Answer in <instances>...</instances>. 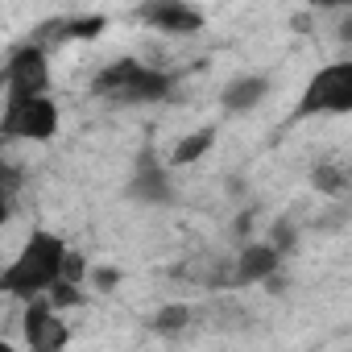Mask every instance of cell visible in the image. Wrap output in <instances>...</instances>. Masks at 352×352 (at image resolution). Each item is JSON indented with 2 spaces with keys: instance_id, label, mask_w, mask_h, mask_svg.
<instances>
[{
  "instance_id": "7c38bea8",
  "label": "cell",
  "mask_w": 352,
  "mask_h": 352,
  "mask_svg": "<svg viewBox=\"0 0 352 352\" xmlns=\"http://www.w3.org/2000/svg\"><path fill=\"white\" fill-rule=\"evenodd\" d=\"M348 183H352V174H348V170H344V162H336V157H323V162H315V166H311V187H315L319 195H327V199L344 195V191H348Z\"/></svg>"
},
{
  "instance_id": "8992f818",
  "label": "cell",
  "mask_w": 352,
  "mask_h": 352,
  "mask_svg": "<svg viewBox=\"0 0 352 352\" xmlns=\"http://www.w3.org/2000/svg\"><path fill=\"white\" fill-rule=\"evenodd\" d=\"M124 195L141 208H166L174 204V183H170V166L157 157L153 141H145L133 157V170H129V187Z\"/></svg>"
},
{
  "instance_id": "277c9868",
  "label": "cell",
  "mask_w": 352,
  "mask_h": 352,
  "mask_svg": "<svg viewBox=\"0 0 352 352\" xmlns=\"http://www.w3.org/2000/svg\"><path fill=\"white\" fill-rule=\"evenodd\" d=\"M50 96V58L38 42H21L5 58V100H38Z\"/></svg>"
},
{
  "instance_id": "5bb4252c",
  "label": "cell",
  "mask_w": 352,
  "mask_h": 352,
  "mask_svg": "<svg viewBox=\"0 0 352 352\" xmlns=\"http://www.w3.org/2000/svg\"><path fill=\"white\" fill-rule=\"evenodd\" d=\"M191 315H195V311H191L187 302H166V307L149 319V327L162 331V336H174V331H183V327L191 323Z\"/></svg>"
},
{
  "instance_id": "3957f363",
  "label": "cell",
  "mask_w": 352,
  "mask_h": 352,
  "mask_svg": "<svg viewBox=\"0 0 352 352\" xmlns=\"http://www.w3.org/2000/svg\"><path fill=\"white\" fill-rule=\"evenodd\" d=\"M348 112H352V58H340L307 79L294 116L311 120V116H348Z\"/></svg>"
},
{
  "instance_id": "52a82bcc",
  "label": "cell",
  "mask_w": 352,
  "mask_h": 352,
  "mask_svg": "<svg viewBox=\"0 0 352 352\" xmlns=\"http://www.w3.org/2000/svg\"><path fill=\"white\" fill-rule=\"evenodd\" d=\"M21 331H25V352H67V344H71V327L50 298L25 302Z\"/></svg>"
},
{
  "instance_id": "d6986e66",
  "label": "cell",
  "mask_w": 352,
  "mask_h": 352,
  "mask_svg": "<svg viewBox=\"0 0 352 352\" xmlns=\"http://www.w3.org/2000/svg\"><path fill=\"white\" fill-rule=\"evenodd\" d=\"M91 282H96V290H112L116 286V270H96Z\"/></svg>"
},
{
  "instance_id": "44dd1931",
  "label": "cell",
  "mask_w": 352,
  "mask_h": 352,
  "mask_svg": "<svg viewBox=\"0 0 352 352\" xmlns=\"http://www.w3.org/2000/svg\"><path fill=\"white\" fill-rule=\"evenodd\" d=\"M5 352H17V348H13V344H5Z\"/></svg>"
},
{
  "instance_id": "7a4b0ae2",
  "label": "cell",
  "mask_w": 352,
  "mask_h": 352,
  "mask_svg": "<svg viewBox=\"0 0 352 352\" xmlns=\"http://www.w3.org/2000/svg\"><path fill=\"white\" fill-rule=\"evenodd\" d=\"M179 91V79L162 67L137 63V58H116L91 79V96L112 104V108H145V104H166Z\"/></svg>"
},
{
  "instance_id": "4fadbf2b",
  "label": "cell",
  "mask_w": 352,
  "mask_h": 352,
  "mask_svg": "<svg viewBox=\"0 0 352 352\" xmlns=\"http://www.w3.org/2000/svg\"><path fill=\"white\" fill-rule=\"evenodd\" d=\"M216 145V129H195L187 137H179V145L170 149V166H195L199 157H208Z\"/></svg>"
},
{
  "instance_id": "e0dca14e",
  "label": "cell",
  "mask_w": 352,
  "mask_h": 352,
  "mask_svg": "<svg viewBox=\"0 0 352 352\" xmlns=\"http://www.w3.org/2000/svg\"><path fill=\"white\" fill-rule=\"evenodd\" d=\"M265 241H270V245H274V249L286 257V253L294 249V228H290V220H278V224L270 228V236H265Z\"/></svg>"
},
{
  "instance_id": "2e32d148",
  "label": "cell",
  "mask_w": 352,
  "mask_h": 352,
  "mask_svg": "<svg viewBox=\"0 0 352 352\" xmlns=\"http://www.w3.org/2000/svg\"><path fill=\"white\" fill-rule=\"evenodd\" d=\"M46 298H50V302H54L58 311H63V307H79V302H83V286H71V282H58V286H54V290H50Z\"/></svg>"
},
{
  "instance_id": "8fae6325",
  "label": "cell",
  "mask_w": 352,
  "mask_h": 352,
  "mask_svg": "<svg viewBox=\"0 0 352 352\" xmlns=\"http://www.w3.org/2000/svg\"><path fill=\"white\" fill-rule=\"evenodd\" d=\"M265 96H270V79H265V75H236V79H228L224 91H220V108H224L228 116H245V112H253Z\"/></svg>"
},
{
  "instance_id": "ffe728a7",
  "label": "cell",
  "mask_w": 352,
  "mask_h": 352,
  "mask_svg": "<svg viewBox=\"0 0 352 352\" xmlns=\"http://www.w3.org/2000/svg\"><path fill=\"white\" fill-rule=\"evenodd\" d=\"M336 38H340L344 46H352V17H344V21L336 25Z\"/></svg>"
},
{
  "instance_id": "9c48e42d",
  "label": "cell",
  "mask_w": 352,
  "mask_h": 352,
  "mask_svg": "<svg viewBox=\"0 0 352 352\" xmlns=\"http://www.w3.org/2000/svg\"><path fill=\"white\" fill-rule=\"evenodd\" d=\"M282 265V253L270 241H249L236 261H232V286H253V282H270Z\"/></svg>"
},
{
  "instance_id": "9a60e30c",
  "label": "cell",
  "mask_w": 352,
  "mask_h": 352,
  "mask_svg": "<svg viewBox=\"0 0 352 352\" xmlns=\"http://www.w3.org/2000/svg\"><path fill=\"white\" fill-rule=\"evenodd\" d=\"M17 191H21V170L13 162H5V166H0V199H5V216H13Z\"/></svg>"
},
{
  "instance_id": "ac0fdd59",
  "label": "cell",
  "mask_w": 352,
  "mask_h": 352,
  "mask_svg": "<svg viewBox=\"0 0 352 352\" xmlns=\"http://www.w3.org/2000/svg\"><path fill=\"white\" fill-rule=\"evenodd\" d=\"M83 278H87V261H83V253H79V249H71V257H67V270H63V282H71V286H83Z\"/></svg>"
},
{
  "instance_id": "6da1fadb",
  "label": "cell",
  "mask_w": 352,
  "mask_h": 352,
  "mask_svg": "<svg viewBox=\"0 0 352 352\" xmlns=\"http://www.w3.org/2000/svg\"><path fill=\"white\" fill-rule=\"evenodd\" d=\"M67 257H71V249H67L63 236H54V232H34V236L21 245L17 261L0 274V290H5L9 298H17V302L46 298V294L63 282Z\"/></svg>"
},
{
  "instance_id": "ba28073f",
  "label": "cell",
  "mask_w": 352,
  "mask_h": 352,
  "mask_svg": "<svg viewBox=\"0 0 352 352\" xmlns=\"http://www.w3.org/2000/svg\"><path fill=\"white\" fill-rule=\"evenodd\" d=\"M133 21L149 25L153 34H174V38H191L204 30V13L191 5H179V0H149L133 13Z\"/></svg>"
},
{
  "instance_id": "30bf717a",
  "label": "cell",
  "mask_w": 352,
  "mask_h": 352,
  "mask_svg": "<svg viewBox=\"0 0 352 352\" xmlns=\"http://www.w3.org/2000/svg\"><path fill=\"white\" fill-rule=\"evenodd\" d=\"M104 30H108V17H104V13H87V17H54V21L38 25V34H34L30 42H38V46L46 50L50 42H91V38H100Z\"/></svg>"
},
{
  "instance_id": "5b68a950",
  "label": "cell",
  "mask_w": 352,
  "mask_h": 352,
  "mask_svg": "<svg viewBox=\"0 0 352 352\" xmlns=\"http://www.w3.org/2000/svg\"><path fill=\"white\" fill-rule=\"evenodd\" d=\"M58 133V104L50 96H38V100H5V120H0V137L5 145L13 141H50Z\"/></svg>"
}]
</instances>
